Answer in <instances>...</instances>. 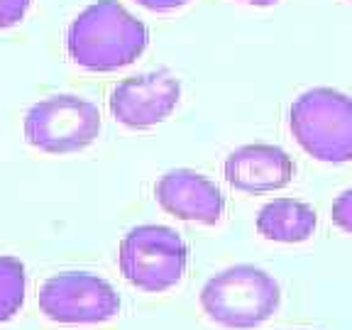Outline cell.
Segmentation results:
<instances>
[{"label":"cell","instance_id":"15","mask_svg":"<svg viewBox=\"0 0 352 330\" xmlns=\"http://www.w3.org/2000/svg\"><path fill=\"white\" fill-rule=\"evenodd\" d=\"M242 3H250V6H259V8H270V6H274V3H279V0H242Z\"/></svg>","mask_w":352,"mask_h":330},{"label":"cell","instance_id":"14","mask_svg":"<svg viewBox=\"0 0 352 330\" xmlns=\"http://www.w3.org/2000/svg\"><path fill=\"white\" fill-rule=\"evenodd\" d=\"M135 3H140L142 8L154 10V12H169V10H176V8H184L188 0H135Z\"/></svg>","mask_w":352,"mask_h":330},{"label":"cell","instance_id":"11","mask_svg":"<svg viewBox=\"0 0 352 330\" xmlns=\"http://www.w3.org/2000/svg\"><path fill=\"white\" fill-rule=\"evenodd\" d=\"M25 264L15 257H0V323L10 320L25 301Z\"/></svg>","mask_w":352,"mask_h":330},{"label":"cell","instance_id":"4","mask_svg":"<svg viewBox=\"0 0 352 330\" xmlns=\"http://www.w3.org/2000/svg\"><path fill=\"white\" fill-rule=\"evenodd\" d=\"M120 272L132 286L160 294L184 279L188 248L182 235L166 226L132 228L120 242Z\"/></svg>","mask_w":352,"mask_h":330},{"label":"cell","instance_id":"16","mask_svg":"<svg viewBox=\"0 0 352 330\" xmlns=\"http://www.w3.org/2000/svg\"><path fill=\"white\" fill-rule=\"evenodd\" d=\"M350 3H352V0H350Z\"/></svg>","mask_w":352,"mask_h":330},{"label":"cell","instance_id":"1","mask_svg":"<svg viewBox=\"0 0 352 330\" xmlns=\"http://www.w3.org/2000/svg\"><path fill=\"white\" fill-rule=\"evenodd\" d=\"M144 22L127 12L118 0H98L72 22L66 50L88 72H118L147 50Z\"/></svg>","mask_w":352,"mask_h":330},{"label":"cell","instance_id":"7","mask_svg":"<svg viewBox=\"0 0 352 330\" xmlns=\"http://www.w3.org/2000/svg\"><path fill=\"white\" fill-rule=\"evenodd\" d=\"M182 98V83L166 69L130 76L110 91V113L118 122L135 130L164 122Z\"/></svg>","mask_w":352,"mask_h":330},{"label":"cell","instance_id":"10","mask_svg":"<svg viewBox=\"0 0 352 330\" xmlns=\"http://www.w3.org/2000/svg\"><path fill=\"white\" fill-rule=\"evenodd\" d=\"M318 228L314 206L296 198H274L257 213V230L272 242H306Z\"/></svg>","mask_w":352,"mask_h":330},{"label":"cell","instance_id":"12","mask_svg":"<svg viewBox=\"0 0 352 330\" xmlns=\"http://www.w3.org/2000/svg\"><path fill=\"white\" fill-rule=\"evenodd\" d=\"M330 218L340 230L352 232V188L342 191L340 196L333 201V210H330Z\"/></svg>","mask_w":352,"mask_h":330},{"label":"cell","instance_id":"8","mask_svg":"<svg viewBox=\"0 0 352 330\" xmlns=\"http://www.w3.org/2000/svg\"><path fill=\"white\" fill-rule=\"evenodd\" d=\"M157 204L179 220L215 226L226 210V196L208 176L191 169H171L154 186Z\"/></svg>","mask_w":352,"mask_h":330},{"label":"cell","instance_id":"9","mask_svg":"<svg viewBox=\"0 0 352 330\" xmlns=\"http://www.w3.org/2000/svg\"><path fill=\"white\" fill-rule=\"evenodd\" d=\"M296 164L276 144H245L226 160V179L245 193H267L289 186Z\"/></svg>","mask_w":352,"mask_h":330},{"label":"cell","instance_id":"6","mask_svg":"<svg viewBox=\"0 0 352 330\" xmlns=\"http://www.w3.org/2000/svg\"><path fill=\"white\" fill-rule=\"evenodd\" d=\"M39 308L56 323H103L120 314V296L100 276L66 272L44 281Z\"/></svg>","mask_w":352,"mask_h":330},{"label":"cell","instance_id":"2","mask_svg":"<svg viewBox=\"0 0 352 330\" xmlns=\"http://www.w3.org/2000/svg\"><path fill=\"white\" fill-rule=\"evenodd\" d=\"M281 289L259 267L237 264L220 272L201 292V306L213 323L232 330L257 328L276 314Z\"/></svg>","mask_w":352,"mask_h":330},{"label":"cell","instance_id":"5","mask_svg":"<svg viewBox=\"0 0 352 330\" xmlns=\"http://www.w3.org/2000/svg\"><path fill=\"white\" fill-rule=\"evenodd\" d=\"M100 113L78 96H52L32 105L25 118V138L47 154L81 152L98 138Z\"/></svg>","mask_w":352,"mask_h":330},{"label":"cell","instance_id":"3","mask_svg":"<svg viewBox=\"0 0 352 330\" xmlns=\"http://www.w3.org/2000/svg\"><path fill=\"white\" fill-rule=\"evenodd\" d=\"M289 127L303 152L328 164L352 162V98L336 88L303 91L289 110Z\"/></svg>","mask_w":352,"mask_h":330},{"label":"cell","instance_id":"13","mask_svg":"<svg viewBox=\"0 0 352 330\" xmlns=\"http://www.w3.org/2000/svg\"><path fill=\"white\" fill-rule=\"evenodd\" d=\"M32 0H0V28H10L25 17Z\"/></svg>","mask_w":352,"mask_h":330}]
</instances>
